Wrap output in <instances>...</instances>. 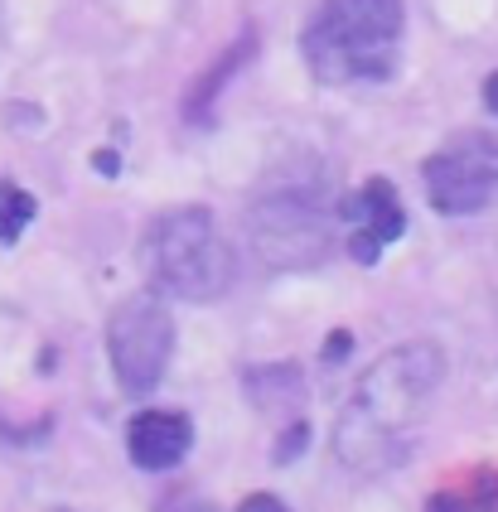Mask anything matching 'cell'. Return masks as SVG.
<instances>
[{
	"label": "cell",
	"instance_id": "6da1fadb",
	"mask_svg": "<svg viewBox=\"0 0 498 512\" xmlns=\"http://www.w3.org/2000/svg\"><path fill=\"white\" fill-rule=\"evenodd\" d=\"M445 377V353L431 339L402 343L382 353L358 377L339 421H334V459L353 474H387L411 450L426 406Z\"/></svg>",
	"mask_w": 498,
	"mask_h": 512
},
{
	"label": "cell",
	"instance_id": "7a4b0ae2",
	"mask_svg": "<svg viewBox=\"0 0 498 512\" xmlns=\"http://www.w3.org/2000/svg\"><path fill=\"white\" fill-rule=\"evenodd\" d=\"M247 242L271 271H315L339 247V194L315 155L271 170L252 189Z\"/></svg>",
	"mask_w": 498,
	"mask_h": 512
},
{
	"label": "cell",
	"instance_id": "3957f363",
	"mask_svg": "<svg viewBox=\"0 0 498 512\" xmlns=\"http://www.w3.org/2000/svg\"><path fill=\"white\" fill-rule=\"evenodd\" d=\"M402 29V0H324L300 34V54L324 87L387 83L402 63Z\"/></svg>",
	"mask_w": 498,
	"mask_h": 512
},
{
	"label": "cell",
	"instance_id": "277c9868",
	"mask_svg": "<svg viewBox=\"0 0 498 512\" xmlns=\"http://www.w3.org/2000/svg\"><path fill=\"white\" fill-rule=\"evenodd\" d=\"M141 271L150 276L155 295L208 305L233 285V252L204 203H179L150 218L141 237Z\"/></svg>",
	"mask_w": 498,
	"mask_h": 512
},
{
	"label": "cell",
	"instance_id": "5b68a950",
	"mask_svg": "<svg viewBox=\"0 0 498 512\" xmlns=\"http://www.w3.org/2000/svg\"><path fill=\"white\" fill-rule=\"evenodd\" d=\"M107 358H112V372H117L126 397H146L165 382V368L175 358V314L155 290L126 295L112 310Z\"/></svg>",
	"mask_w": 498,
	"mask_h": 512
},
{
	"label": "cell",
	"instance_id": "8992f818",
	"mask_svg": "<svg viewBox=\"0 0 498 512\" xmlns=\"http://www.w3.org/2000/svg\"><path fill=\"white\" fill-rule=\"evenodd\" d=\"M421 179H426V199L436 213L474 218L498 199V141L460 136L421 165Z\"/></svg>",
	"mask_w": 498,
	"mask_h": 512
},
{
	"label": "cell",
	"instance_id": "52a82bcc",
	"mask_svg": "<svg viewBox=\"0 0 498 512\" xmlns=\"http://www.w3.org/2000/svg\"><path fill=\"white\" fill-rule=\"evenodd\" d=\"M339 228H349L344 247L358 266H378V256L407 232V208L392 179H368L363 189L339 194Z\"/></svg>",
	"mask_w": 498,
	"mask_h": 512
},
{
	"label": "cell",
	"instance_id": "ba28073f",
	"mask_svg": "<svg viewBox=\"0 0 498 512\" xmlns=\"http://www.w3.org/2000/svg\"><path fill=\"white\" fill-rule=\"evenodd\" d=\"M189 450H194V421L179 416V411L146 406V411H136L131 426H126V455H131L136 469H146V474L175 469Z\"/></svg>",
	"mask_w": 498,
	"mask_h": 512
},
{
	"label": "cell",
	"instance_id": "9c48e42d",
	"mask_svg": "<svg viewBox=\"0 0 498 512\" xmlns=\"http://www.w3.org/2000/svg\"><path fill=\"white\" fill-rule=\"evenodd\" d=\"M257 49H262V34L257 29H242L233 44L223 49V54L208 63L204 73L189 83V92H184V102H179V112H184V121H194V126H208L213 121V107H218V97H223V87L233 83L237 73L257 58Z\"/></svg>",
	"mask_w": 498,
	"mask_h": 512
},
{
	"label": "cell",
	"instance_id": "30bf717a",
	"mask_svg": "<svg viewBox=\"0 0 498 512\" xmlns=\"http://www.w3.org/2000/svg\"><path fill=\"white\" fill-rule=\"evenodd\" d=\"M242 387H247V401L266 411V416H281V426L305 416V377L295 363H262V368L242 372Z\"/></svg>",
	"mask_w": 498,
	"mask_h": 512
},
{
	"label": "cell",
	"instance_id": "8fae6325",
	"mask_svg": "<svg viewBox=\"0 0 498 512\" xmlns=\"http://www.w3.org/2000/svg\"><path fill=\"white\" fill-rule=\"evenodd\" d=\"M426 512H498V469H474L460 488H436Z\"/></svg>",
	"mask_w": 498,
	"mask_h": 512
},
{
	"label": "cell",
	"instance_id": "7c38bea8",
	"mask_svg": "<svg viewBox=\"0 0 498 512\" xmlns=\"http://www.w3.org/2000/svg\"><path fill=\"white\" fill-rule=\"evenodd\" d=\"M34 213H39V203H34L30 189L0 179V242H5V247L25 237V228L34 223Z\"/></svg>",
	"mask_w": 498,
	"mask_h": 512
},
{
	"label": "cell",
	"instance_id": "4fadbf2b",
	"mask_svg": "<svg viewBox=\"0 0 498 512\" xmlns=\"http://www.w3.org/2000/svg\"><path fill=\"white\" fill-rule=\"evenodd\" d=\"M305 445H310V421H305V416H295V421H286V426H281V440H276L271 459H276V464H291Z\"/></svg>",
	"mask_w": 498,
	"mask_h": 512
},
{
	"label": "cell",
	"instance_id": "5bb4252c",
	"mask_svg": "<svg viewBox=\"0 0 498 512\" xmlns=\"http://www.w3.org/2000/svg\"><path fill=\"white\" fill-rule=\"evenodd\" d=\"M155 512H218L208 498H199L194 488H175V493H165L160 503H155Z\"/></svg>",
	"mask_w": 498,
	"mask_h": 512
},
{
	"label": "cell",
	"instance_id": "9a60e30c",
	"mask_svg": "<svg viewBox=\"0 0 498 512\" xmlns=\"http://www.w3.org/2000/svg\"><path fill=\"white\" fill-rule=\"evenodd\" d=\"M237 512H291L276 493H247L242 503H237Z\"/></svg>",
	"mask_w": 498,
	"mask_h": 512
},
{
	"label": "cell",
	"instance_id": "2e32d148",
	"mask_svg": "<svg viewBox=\"0 0 498 512\" xmlns=\"http://www.w3.org/2000/svg\"><path fill=\"white\" fill-rule=\"evenodd\" d=\"M349 348H353V334H349V329H334V334L324 339V363H334V358H349Z\"/></svg>",
	"mask_w": 498,
	"mask_h": 512
},
{
	"label": "cell",
	"instance_id": "e0dca14e",
	"mask_svg": "<svg viewBox=\"0 0 498 512\" xmlns=\"http://www.w3.org/2000/svg\"><path fill=\"white\" fill-rule=\"evenodd\" d=\"M484 107L498 116V73H489V78H484Z\"/></svg>",
	"mask_w": 498,
	"mask_h": 512
}]
</instances>
